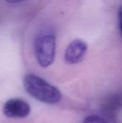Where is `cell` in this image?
Returning a JSON list of instances; mask_svg holds the SVG:
<instances>
[{"label": "cell", "instance_id": "4", "mask_svg": "<svg viewBox=\"0 0 122 123\" xmlns=\"http://www.w3.org/2000/svg\"><path fill=\"white\" fill-rule=\"evenodd\" d=\"M29 105L19 99H10L4 105V114L11 118H24L30 113Z\"/></svg>", "mask_w": 122, "mask_h": 123}, {"label": "cell", "instance_id": "3", "mask_svg": "<svg viewBox=\"0 0 122 123\" xmlns=\"http://www.w3.org/2000/svg\"><path fill=\"white\" fill-rule=\"evenodd\" d=\"M87 50L88 45L86 42L81 39H75L65 50V61L69 64H77L84 59Z\"/></svg>", "mask_w": 122, "mask_h": 123}, {"label": "cell", "instance_id": "1", "mask_svg": "<svg viewBox=\"0 0 122 123\" xmlns=\"http://www.w3.org/2000/svg\"><path fill=\"white\" fill-rule=\"evenodd\" d=\"M24 86L29 94L42 102L55 104L62 99L58 89L35 74H29L24 76Z\"/></svg>", "mask_w": 122, "mask_h": 123}, {"label": "cell", "instance_id": "2", "mask_svg": "<svg viewBox=\"0 0 122 123\" xmlns=\"http://www.w3.org/2000/svg\"><path fill=\"white\" fill-rule=\"evenodd\" d=\"M56 37L50 30H42L35 40V54L38 64L42 68H47L52 64L55 57Z\"/></svg>", "mask_w": 122, "mask_h": 123}, {"label": "cell", "instance_id": "6", "mask_svg": "<svg viewBox=\"0 0 122 123\" xmlns=\"http://www.w3.org/2000/svg\"><path fill=\"white\" fill-rule=\"evenodd\" d=\"M118 17H119V27L121 33V36L122 37V6H120L118 12Z\"/></svg>", "mask_w": 122, "mask_h": 123}, {"label": "cell", "instance_id": "7", "mask_svg": "<svg viewBox=\"0 0 122 123\" xmlns=\"http://www.w3.org/2000/svg\"><path fill=\"white\" fill-rule=\"evenodd\" d=\"M5 1L9 2V3H11V4H16V3L22 2V1H26V0H5Z\"/></svg>", "mask_w": 122, "mask_h": 123}, {"label": "cell", "instance_id": "5", "mask_svg": "<svg viewBox=\"0 0 122 123\" xmlns=\"http://www.w3.org/2000/svg\"><path fill=\"white\" fill-rule=\"evenodd\" d=\"M83 123H109L102 117L97 115H89L85 118Z\"/></svg>", "mask_w": 122, "mask_h": 123}]
</instances>
